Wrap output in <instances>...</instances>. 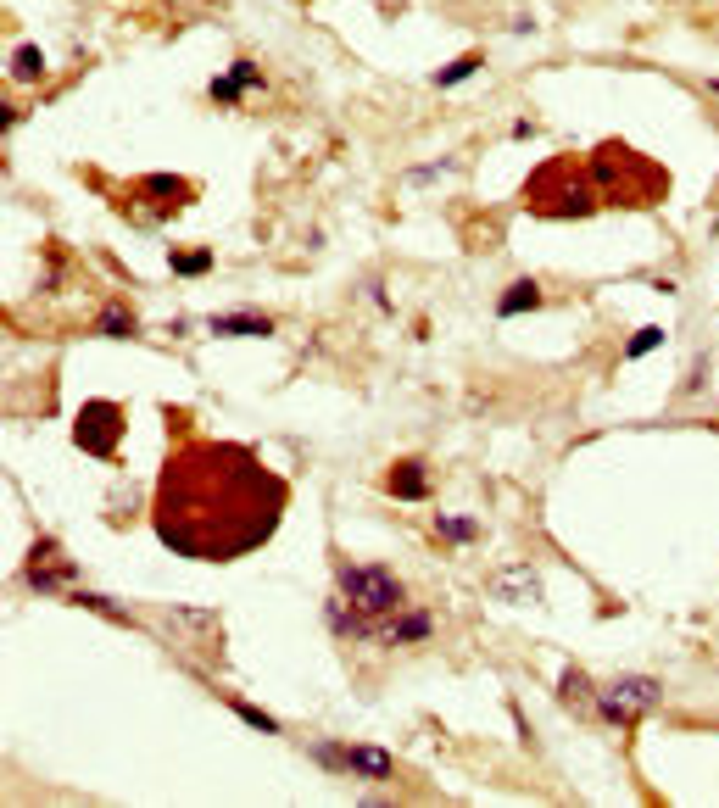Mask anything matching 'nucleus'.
<instances>
[{
	"instance_id": "412c9836",
	"label": "nucleus",
	"mask_w": 719,
	"mask_h": 808,
	"mask_svg": "<svg viewBox=\"0 0 719 808\" xmlns=\"http://www.w3.org/2000/svg\"><path fill=\"white\" fill-rule=\"evenodd\" d=\"M658 346H664V329H641V335L625 346V357H647V352H658Z\"/></svg>"
},
{
	"instance_id": "f257e3e1",
	"label": "nucleus",
	"mask_w": 719,
	"mask_h": 808,
	"mask_svg": "<svg viewBox=\"0 0 719 808\" xmlns=\"http://www.w3.org/2000/svg\"><path fill=\"white\" fill-rule=\"evenodd\" d=\"M290 485L235 441H179L162 463L151 530L173 558L235 563L279 530Z\"/></svg>"
},
{
	"instance_id": "aec40b11",
	"label": "nucleus",
	"mask_w": 719,
	"mask_h": 808,
	"mask_svg": "<svg viewBox=\"0 0 719 808\" xmlns=\"http://www.w3.org/2000/svg\"><path fill=\"white\" fill-rule=\"evenodd\" d=\"M474 73H480V56H463V62H452V67H441V73H435V90H452V84L474 79Z\"/></svg>"
},
{
	"instance_id": "6ab92c4d",
	"label": "nucleus",
	"mask_w": 719,
	"mask_h": 808,
	"mask_svg": "<svg viewBox=\"0 0 719 808\" xmlns=\"http://www.w3.org/2000/svg\"><path fill=\"white\" fill-rule=\"evenodd\" d=\"M73 602H79V608L106 613V619H118V625H129V608H123V602H112V597H101V591H73Z\"/></svg>"
},
{
	"instance_id": "f3484780",
	"label": "nucleus",
	"mask_w": 719,
	"mask_h": 808,
	"mask_svg": "<svg viewBox=\"0 0 719 808\" xmlns=\"http://www.w3.org/2000/svg\"><path fill=\"white\" fill-rule=\"evenodd\" d=\"M168 268H173L179 279H201V274H212V251H207V246H196V251H173Z\"/></svg>"
},
{
	"instance_id": "f03ea898",
	"label": "nucleus",
	"mask_w": 719,
	"mask_h": 808,
	"mask_svg": "<svg viewBox=\"0 0 719 808\" xmlns=\"http://www.w3.org/2000/svg\"><path fill=\"white\" fill-rule=\"evenodd\" d=\"M524 207L541 212V218H586L597 207V179H591V162L580 157H552L530 173V190H524Z\"/></svg>"
},
{
	"instance_id": "39448f33",
	"label": "nucleus",
	"mask_w": 719,
	"mask_h": 808,
	"mask_svg": "<svg viewBox=\"0 0 719 808\" xmlns=\"http://www.w3.org/2000/svg\"><path fill=\"white\" fill-rule=\"evenodd\" d=\"M313 758L324 769H335V775H357V781H391V775H396V758L385 753V747H374V742H363V747L318 742Z\"/></svg>"
},
{
	"instance_id": "4468645a",
	"label": "nucleus",
	"mask_w": 719,
	"mask_h": 808,
	"mask_svg": "<svg viewBox=\"0 0 719 808\" xmlns=\"http://www.w3.org/2000/svg\"><path fill=\"white\" fill-rule=\"evenodd\" d=\"M140 190L151 201H162V207H179V201H190V184H184L179 173H151V179H140Z\"/></svg>"
},
{
	"instance_id": "7ed1b4c3",
	"label": "nucleus",
	"mask_w": 719,
	"mask_h": 808,
	"mask_svg": "<svg viewBox=\"0 0 719 808\" xmlns=\"http://www.w3.org/2000/svg\"><path fill=\"white\" fill-rule=\"evenodd\" d=\"M335 580H340V597L352 602L357 613H368L374 625H380L385 613H396L402 608V580H396L385 563H340L335 569Z\"/></svg>"
},
{
	"instance_id": "ddd939ff",
	"label": "nucleus",
	"mask_w": 719,
	"mask_h": 808,
	"mask_svg": "<svg viewBox=\"0 0 719 808\" xmlns=\"http://www.w3.org/2000/svg\"><path fill=\"white\" fill-rule=\"evenodd\" d=\"M541 307V285L536 279H513L508 296L497 301V318H519V313H536Z\"/></svg>"
},
{
	"instance_id": "6e6552de",
	"label": "nucleus",
	"mask_w": 719,
	"mask_h": 808,
	"mask_svg": "<svg viewBox=\"0 0 719 808\" xmlns=\"http://www.w3.org/2000/svg\"><path fill=\"white\" fill-rule=\"evenodd\" d=\"M73 563L62 558V547L56 541H34V552H28V563H23V580L34 591H51V586H62V580H73Z\"/></svg>"
},
{
	"instance_id": "9d476101",
	"label": "nucleus",
	"mask_w": 719,
	"mask_h": 808,
	"mask_svg": "<svg viewBox=\"0 0 719 808\" xmlns=\"http://www.w3.org/2000/svg\"><path fill=\"white\" fill-rule=\"evenodd\" d=\"M385 491H391L396 502H424V496H430V474H424L419 457H402V463H391V474H385Z\"/></svg>"
},
{
	"instance_id": "4be33fe9",
	"label": "nucleus",
	"mask_w": 719,
	"mask_h": 808,
	"mask_svg": "<svg viewBox=\"0 0 719 808\" xmlns=\"http://www.w3.org/2000/svg\"><path fill=\"white\" fill-rule=\"evenodd\" d=\"M229 708H235V714L246 719L251 730H274V736H279V719H268V714H262V708H251V703H229Z\"/></svg>"
},
{
	"instance_id": "5701e85b",
	"label": "nucleus",
	"mask_w": 719,
	"mask_h": 808,
	"mask_svg": "<svg viewBox=\"0 0 719 808\" xmlns=\"http://www.w3.org/2000/svg\"><path fill=\"white\" fill-rule=\"evenodd\" d=\"M580 691H591V686L580 680V669H569V675H563V697H569V703H580Z\"/></svg>"
},
{
	"instance_id": "9b49d317",
	"label": "nucleus",
	"mask_w": 719,
	"mask_h": 808,
	"mask_svg": "<svg viewBox=\"0 0 719 808\" xmlns=\"http://www.w3.org/2000/svg\"><path fill=\"white\" fill-rule=\"evenodd\" d=\"M246 90H262V73H257L251 62H235L229 73H218V79L207 84V95H212V101H240Z\"/></svg>"
},
{
	"instance_id": "0eeeda50",
	"label": "nucleus",
	"mask_w": 719,
	"mask_h": 808,
	"mask_svg": "<svg viewBox=\"0 0 719 808\" xmlns=\"http://www.w3.org/2000/svg\"><path fill=\"white\" fill-rule=\"evenodd\" d=\"M435 636V619L424 608H396V613H385L380 625H374V641H385V647H419V641H430Z\"/></svg>"
},
{
	"instance_id": "a211bd4d",
	"label": "nucleus",
	"mask_w": 719,
	"mask_h": 808,
	"mask_svg": "<svg viewBox=\"0 0 719 808\" xmlns=\"http://www.w3.org/2000/svg\"><path fill=\"white\" fill-rule=\"evenodd\" d=\"M40 73H45L40 45H17V56H12V79H17V84H34Z\"/></svg>"
},
{
	"instance_id": "f8f14e48",
	"label": "nucleus",
	"mask_w": 719,
	"mask_h": 808,
	"mask_svg": "<svg viewBox=\"0 0 719 808\" xmlns=\"http://www.w3.org/2000/svg\"><path fill=\"white\" fill-rule=\"evenodd\" d=\"M212 335H274V318L268 313H218L212 318Z\"/></svg>"
},
{
	"instance_id": "20e7f679",
	"label": "nucleus",
	"mask_w": 719,
	"mask_h": 808,
	"mask_svg": "<svg viewBox=\"0 0 719 808\" xmlns=\"http://www.w3.org/2000/svg\"><path fill=\"white\" fill-rule=\"evenodd\" d=\"M73 441L90 457H118L123 446V407L118 402H84L73 418Z\"/></svg>"
},
{
	"instance_id": "2eb2a0df",
	"label": "nucleus",
	"mask_w": 719,
	"mask_h": 808,
	"mask_svg": "<svg viewBox=\"0 0 719 808\" xmlns=\"http://www.w3.org/2000/svg\"><path fill=\"white\" fill-rule=\"evenodd\" d=\"M95 335H112V340H129V335H140V318L129 313V307H101V318H95Z\"/></svg>"
},
{
	"instance_id": "1a4fd4ad",
	"label": "nucleus",
	"mask_w": 719,
	"mask_h": 808,
	"mask_svg": "<svg viewBox=\"0 0 719 808\" xmlns=\"http://www.w3.org/2000/svg\"><path fill=\"white\" fill-rule=\"evenodd\" d=\"M491 597L502 602H541V574L530 563H508V569L491 574Z\"/></svg>"
},
{
	"instance_id": "423d86ee",
	"label": "nucleus",
	"mask_w": 719,
	"mask_h": 808,
	"mask_svg": "<svg viewBox=\"0 0 719 808\" xmlns=\"http://www.w3.org/2000/svg\"><path fill=\"white\" fill-rule=\"evenodd\" d=\"M664 703V686H658L653 675H625V680H614V686L602 691V719L608 725H630V719H641V714H653V708Z\"/></svg>"
},
{
	"instance_id": "dca6fc26",
	"label": "nucleus",
	"mask_w": 719,
	"mask_h": 808,
	"mask_svg": "<svg viewBox=\"0 0 719 808\" xmlns=\"http://www.w3.org/2000/svg\"><path fill=\"white\" fill-rule=\"evenodd\" d=\"M435 535H441L446 547H469V541H480V524L474 519H452V513H441V519H435Z\"/></svg>"
}]
</instances>
